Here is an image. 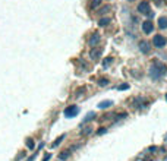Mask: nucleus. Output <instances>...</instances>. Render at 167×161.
<instances>
[{"instance_id": "nucleus-1", "label": "nucleus", "mask_w": 167, "mask_h": 161, "mask_svg": "<svg viewBox=\"0 0 167 161\" xmlns=\"http://www.w3.org/2000/svg\"><path fill=\"white\" fill-rule=\"evenodd\" d=\"M167 72V68L163 65V63H158V62H155L152 66H151L150 69V76L152 78V79H160V78H163L164 75H166Z\"/></svg>"}, {"instance_id": "nucleus-2", "label": "nucleus", "mask_w": 167, "mask_h": 161, "mask_svg": "<svg viewBox=\"0 0 167 161\" xmlns=\"http://www.w3.org/2000/svg\"><path fill=\"white\" fill-rule=\"evenodd\" d=\"M152 43H154V46L155 47H158V49H161V47H164L166 46V38L163 35H155L154 37V40H152Z\"/></svg>"}, {"instance_id": "nucleus-3", "label": "nucleus", "mask_w": 167, "mask_h": 161, "mask_svg": "<svg viewBox=\"0 0 167 161\" xmlns=\"http://www.w3.org/2000/svg\"><path fill=\"white\" fill-rule=\"evenodd\" d=\"M79 113V108L76 107V106H70V107H67L65 110V116L66 117H73V116H76Z\"/></svg>"}, {"instance_id": "nucleus-4", "label": "nucleus", "mask_w": 167, "mask_h": 161, "mask_svg": "<svg viewBox=\"0 0 167 161\" xmlns=\"http://www.w3.org/2000/svg\"><path fill=\"white\" fill-rule=\"evenodd\" d=\"M152 29H154V25H152L151 21H145V22L142 24V31H144L145 34H151Z\"/></svg>"}, {"instance_id": "nucleus-5", "label": "nucleus", "mask_w": 167, "mask_h": 161, "mask_svg": "<svg viewBox=\"0 0 167 161\" xmlns=\"http://www.w3.org/2000/svg\"><path fill=\"white\" fill-rule=\"evenodd\" d=\"M138 10L141 12V13H148L150 12V4H148V1H141L139 3V6H138Z\"/></svg>"}, {"instance_id": "nucleus-6", "label": "nucleus", "mask_w": 167, "mask_h": 161, "mask_svg": "<svg viewBox=\"0 0 167 161\" xmlns=\"http://www.w3.org/2000/svg\"><path fill=\"white\" fill-rule=\"evenodd\" d=\"M101 53H103V50L101 49H94V50H91V53H89V56H91V59L92 60H98L100 59Z\"/></svg>"}, {"instance_id": "nucleus-7", "label": "nucleus", "mask_w": 167, "mask_h": 161, "mask_svg": "<svg viewBox=\"0 0 167 161\" xmlns=\"http://www.w3.org/2000/svg\"><path fill=\"white\" fill-rule=\"evenodd\" d=\"M139 50H141L142 53H150V44H148L147 41H141V43H139Z\"/></svg>"}, {"instance_id": "nucleus-8", "label": "nucleus", "mask_w": 167, "mask_h": 161, "mask_svg": "<svg viewBox=\"0 0 167 161\" xmlns=\"http://www.w3.org/2000/svg\"><path fill=\"white\" fill-rule=\"evenodd\" d=\"M97 43H100V34H94V35L88 40V44L89 46H95Z\"/></svg>"}, {"instance_id": "nucleus-9", "label": "nucleus", "mask_w": 167, "mask_h": 161, "mask_svg": "<svg viewBox=\"0 0 167 161\" xmlns=\"http://www.w3.org/2000/svg\"><path fill=\"white\" fill-rule=\"evenodd\" d=\"M144 101H145L144 98H136V100L134 101V108L135 107H136V108H144V107H145Z\"/></svg>"}, {"instance_id": "nucleus-10", "label": "nucleus", "mask_w": 167, "mask_h": 161, "mask_svg": "<svg viewBox=\"0 0 167 161\" xmlns=\"http://www.w3.org/2000/svg\"><path fill=\"white\" fill-rule=\"evenodd\" d=\"M158 26H160L161 29H166V28H167V18H166V16L158 18Z\"/></svg>"}, {"instance_id": "nucleus-11", "label": "nucleus", "mask_w": 167, "mask_h": 161, "mask_svg": "<svg viewBox=\"0 0 167 161\" xmlns=\"http://www.w3.org/2000/svg\"><path fill=\"white\" fill-rule=\"evenodd\" d=\"M92 117H95V113L94 111H89L85 117H84V120H82V123H86V122H89V120H92Z\"/></svg>"}, {"instance_id": "nucleus-12", "label": "nucleus", "mask_w": 167, "mask_h": 161, "mask_svg": "<svg viewBox=\"0 0 167 161\" xmlns=\"http://www.w3.org/2000/svg\"><path fill=\"white\" fill-rule=\"evenodd\" d=\"M63 139H65V135H60V136H59V138H57V139H56L54 142L51 143V146H53V148H56V146H59V145H60V142H62Z\"/></svg>"}, {"instance_id": "nucleus-13", "label": "nucleus", "mask_w": 167, "mask_h": 161, "mask_svg": "<svg viewBox=\"0 0 167 161\" xmlns=\"http://www.w3.org/2000/svg\"><path fill=\"white\" fill-rule=\"evenodd\" d=\"M112 104H113V103L107 100V101H103V103H100V104H98V107H100V108H107V107H110Z\"/></svg>"}, {"instance_id": "nucleus-14", "label": "nucleus", "mask_w": 167, "mask_h": 161, "mask_svg": "<svg viewBox=\"0 0 167 161\" xmlns=\"http://www.w3.org/2000/svg\"><path fill=\"white\" fill-rule=\"evenodd\" d=\"M109 24H110V19L109 18H103L98 21V25H100V26H106V25H109Z\"/></svg>"}, {"instance_id": "nucleus-15", "label": "nucleus", "mask_w": 167, "mask_h": 161, "mask_svg": "<svg viewBox=\"0 0 167 161\" xmlns=\"http://www.w3.org/2000/svg\"><path fill=\"white\" fill-rule=\"evenodd\" d=\"M112 62H113V59H112V57H107V59H106V60L103 62V66H104V68H109Z\"/></svg>"}, {"instance_id": "nucleus-16", "label": "nucleus", "mask_w": 167, "mask_h": 161, "mask_svg": "<svg viewBox=\"0 0 167 161\" xmlns=\"http://www.w3.org/2000/svg\"><path fill=\"white\" fill-rule=\"evenodd\" d=\"M98 84H100L101 87H104V85H107V84H109V79H106V78H101L100 81H98Z\"/></svg>"}, {"instance_id": "nucleus-17", "label": "nucleus", "mask_w": 167, "mask_h": 161, "mask_svg": "<svg viewBox=\"0 0 167 161\" xmlns=\"http://www.w3.org/2000/svg\"><path fill=\"white\" fill-rule=\"evenodd\" d=\"M67 157H69V151H66V152H62V154L59 155V158H60V160H66Z\"/></svg>"}, {"instance_id": "nucleus-18", "label": "nucleus", "mask_w": 167, "mask_h": 161, "mask_svg": "<svg viewBox=\"0 0 167 161\" xmlns=\"http://www.w3.org/2000/svg\"><path fill=\"white\" fill-rule=\"evenodd\" d=\"M27 146H28L30 149H33L34 148V141L33 139H27Z\"/></svg>"}, {"instance_id": "nucleus-19", "label": "nucleus", "mask_w": 167, "mask_h": 161, "mask_svg": "<svg viewBox=\"0 0 167 161\" xmlns=\"http://www.w3.org/2000/svg\"><path fill=\"white\" fill-rule=\"evenodd\" d=\"M101 1L100 0H92V4H91V7H92V9H94V7H97V6H98V4H100Z\"/></svg>"}, {"instance_id": "nucleus-20", "label": "nucleus", "mask_w": 167, "mask_h": 161, "mask_svg": "<svg viewBox=\"0 0 167 161\" xmlns=\"http://www.w3.org/2000/svg\"><path fill=\"white\" fill-rule=\"evenodd\" d=\"M128 88H129V85H120V87H119V88H117V90H128Z\"/></svg>"}, {"instance_id": "nucleus-21", "label": "nucleus", "mask_w": 167, "mask_h": 161, "mask_svg": "<svg viewBox=\"0 0 167 161\" xmlns=\"http://www.w3.org/2000/svg\"><path fill=\"white\" fill-rule=\"evenodd\" d=\"M91 130H92V129H91V127H88V129H85V130H84L82 133H84V135H86V133H91Z\"/></svg>"}, {"instance_id": "nucleus-22", "label": "nucleus", "mask_w": 167, "mask_h": 161, "mask_svg": "<svg viewBox=\"0 0 167 161\" xmlns=\"http://www.w3.org/2000/svg\"><path fill=\"white\" fill-rule=\"evenodd\" d=\"M97 133H98V135H103V133H106V129H104V127H101V129H98V132H97Z\"/></svg>"}, {"instance_id": "nucleus-23", "label": "nucleus", "mask_w": 167, "mask_h": 161, "mask_svg": "<svg viewBox=\"0 0 167 161\" xmlns=\"http://www.w3.org/2000/svg\"><path fill=\"white\" fill-rule=\"evenodd\" d=\"M49 160H50V154H47V155L44 157V161H49Z\"/></svg>"}, {"instance_id": "nucleus-24", "label": "nucleus", "mask_w": 167, "mask_h": 161, "mask_svg": "<svg viewBox=\"0 0 167 161\" xmlns=\"http://www.w3.org/2000/svg\"><path fill=\"white\" fill-rule=\"evenodd\" d=\"M166 100H167V95H166Z\"/></svg>"}, {"instance_id": "nucleus-25", "label": "nucleus", "mask_w": 167, "mask_h": 161, "mask_svg": "<svg viewBox=\"0 0 167 161\" xmlns=\"http://www.w3.org/2000/svg\"><path fill=\"white\" fill-rule=\"evenodd\" d=\"M166 161H167V158H166Z\"/></svg>"}]
</instances>
